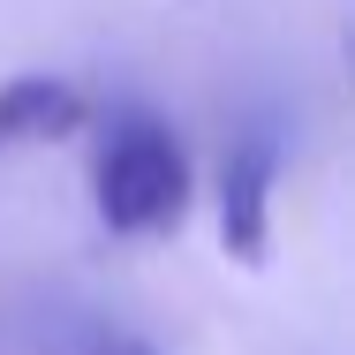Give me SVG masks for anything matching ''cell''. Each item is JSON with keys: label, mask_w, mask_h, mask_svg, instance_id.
I'll return each mask as SVG.
<instances>
[{"label": "cell", "mask_w": 355, "mask_h": 355, "mask_svg": "<svg viewBox=\"0 0 355 355\" xmlns=\"http://www.w3.org/2000/svg\"><path fill=\"white\" fill-rule=\"evenodd\" d=\"M91 129V91H76L69 76H8L0 83V151H46Z\"/></svg>", "instance_id": "3957f363"}, {"label": "cell", "mask_w": 355, "mask_h": 355, "mask_svg": "<svg viewBox=\"0 0 355 355\" xmlns=\"http://www.w3.org/2000/svg\"><path fill=\"white\" fill-rule=\"evenodd\" d=\"M272 182H280V144L257 129L234 144V159L219 174V242L242 265H265V250H272Z\"/></svg>", "instance_id": "7a4b0ae2"}, {"label": "cell", "mask_w": 355, "mask_h": 355, "mask_svg": "<svg viewBox=\"0 0 355 355\" xmlns=\"http://www.w3.org/2000/svg\"><path fill=\"white\" fill-rule=\"evenodd\" d=\"M91 197H98V227L121 234V242H159L189 219V151L182 137L144 114V106H121L98 137V159H91Z\"/></svg>", "instance_id": "6da1fadb"}, {"label": "cell", "mask_w": 355, "mask_h": 355, "mask_svg": "<svg viewBox=\"0 0 355 355\" xmlns=\"http://www.w3.org/2000/svg\"><path fill=\"white\" fill-rule=\"evenodd\" d=\"M46 355H151V348H144L137 333L91 318V310H61V318L46 325Z\"/></svg>", "instance_id": "277c9868"}]
</instances>
